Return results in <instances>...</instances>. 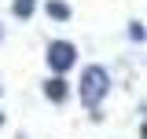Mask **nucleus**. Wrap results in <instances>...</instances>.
I'll return each instance as SVG.
<instances>
[{"label": "nucleus", "instance_id": "obj_1", "mask_svg": "<svg viewBox=\"0 0 147 139\" xmlns=\"http://www.w3.org/2000/svg\"><path fill=\"white\" fill-rule=\"evenodd\" d=\"M107 92H110V73L103 66H88L85 77H81V99H85V106H99Z\"/></svg>", "mask_w": 147, "mask_h": 139}, {"label": "nucleus", "instance_id": "obj_2", "mask_svg": "<svg viewBox=\"0 0 147 139\" xmlns=\"http://www.w3.org/2000/svg\"><path fill=\"white\" fill-rule=\"evenodd\" d=\"M74 59H77V51H74V44H66V40H55L52 48H48V62H52L55 73H66L74 66Z\"/></svg>", "mask_w": 147, "mask_h": 139}, {"label": "nucleus", "instance_id": "obj_3", "mask_svg": "<svg viewBox=\"0 0 147 139\" xmlns=\"http://www.w3.org/2000/svg\"><path fill=\"white\" fill-rule=\"evenodd\" d=\"M44 95H48L52 103H63V99H66V84H63V77H52V81L44 84Z\"/></svg>", "mask_w": 147, "mask_h": 139}, {"label": "nucleus", "instance_id": "obj_4", "mask_svg": "<svg viewBox=\"0 0 147 139\" xmlns=\"http://www.w3.org/2000/svg\"><path fill=\"white\" fill-rule=\"evenodd\" d=\"M48 15L59 18V22H66V18H70V7H66L63 0H52V4H48Z\"/></svg>", "mask_w": 147, "mask_h": 139}, {"label": "nucleus", "instance_id": "obj_5", "mask_svg": "<svg viewBox=\"0 0 147 139\" xmlns=\"http://www.w3.org/2000/svg\"><path fill=\"white\" fill-rule=\"evenodd\" d=\"M33 4H37V0H15V15L18 18H30V15H33Z\"/></svg>", "mask_w": 147, "mask_h": 139}, {"label": "nucleus", "instance_id": "obj_6", "mask_svg": "<svg viewBox=\"0 0 147 139\" xmlns=\"http://www.w3.org/2000/svg\"><path fill=\"white\" fill-rule=\"evenodd\" d=\"M129 33H132V40H144V26H140V22H132V26H129Z\"/></svg>", "mask_w": 147, "mask_h": 139}, {"label": "nucleus", "instance_id": "obj_7", "mask_svg": "<svg viewBox=\"0 0 147 139\" xmlns=\"http://www.w3.org/2000/svg\"><path fill=\"white\" fill-rule=\"evenodd\" d=\"M0 124H4V117H0Z\"/></svg>", "mask_w": 147, "mask_h": 139}]
</instances>
